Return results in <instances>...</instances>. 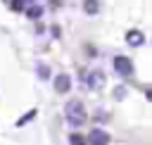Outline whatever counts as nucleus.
Masks as SVG:
<instances>
[{
    "mask_svg": "<svg viewBox=\"0 0 152 145\" xmlns=\"http://www.w3.org/2000/svg\"><path fill=\"white\" fill-rule=\"evenodd\" d=\"M112 67H114V71H119L121 76H131V74H133V64H131V59L124 57V55L114 57V59H112Z\"/></svg>",
    "mask_w": 152,
    "mask_h": 145,
    "instance_id": "f03ea898",
    "label": "nucleus"
},
{
    "mask_svg": "<svg viewBox=\"0 0 152 145\" xmlns=\"http://www.w3.org/2000/svg\"><path fill=\"white\" fill-rule=\"evenodd\" d=\"M36 71H38V76H40L43 81H45V78H50V69H48L45 64H38V69H36Z\"/></svg>",
    "mask_w": 152,
    "mask_h": 145,
    "instance_id": "1a4fd4ad",
    "label": "nucleus"
},
{
    "mask_svg": "<svg viewBox=\"0 0 152 145\" xmlns=\"http://www.w3.org/2000/svg\"><path fill=\"white\" fill-rule=\"evenodd\" d=\"M64 114H66V121L71 124V126H81L88 116H86V107H83V102H78V100H71V102H66V107H64Z\"/></svg>",
    "mask_w": 152,
    "mask_h": 145,
    "instance_id": "f257e3e1",
    "label": "nucleus"
},
{
    "mask_svg": "<svg viewBox=\"0 0 152 145\" xmlns=\"http://www.w3.org/2000/svg\"><path fill=\"white\" fill-rule=\"evenodd\" d=\"M26 7V0H12V10H24Z\"/></svg>",
    "mask_w": 152,
    "mask_h": 145,
    "instance_id": "9b49d317",
    "label": "nucleus"
},
{
    "mask_svg": "<svg viewBox=\"0 0 152 145\" xmlns=\"http://www.w3.org/2000/svg\"><path fill=\"white\" fill-rule=\"evenodd\" d=\"M33 116H36V109H31V112H28V114H26L24 119H19V121H17V126H24V124H26V121H31Z\"/></svg>",
    "mask_w": 152,
    "mask_h": 145,
    "instance_id": "9d476101",
    "label": "nucleus"
},
{
    "mask_svg": "<svg viewBox=\"0 0 152 145\" xmlns=\"http://www.w3.org/2000/svg\"><path fill=\"white\" fill-rule=\"evenodd\" d=\"M97 10H100V2L97 0H86L83 2V12L86 14H97Z\"/></svg>",
    "mask_w": 152,
    "mask_h": 145,
    "instance_id": "0eeeda50",
    "label": "nucleus"
},
{
    "mask_svg": "<svg viewBox=\"0 0 152 145\" xmlns=\"http://www.w3.org/2000/svg\"><path fill=\"white\" fill-rule=\"evenodd\" d=\"M102 81H104L102 71H90V74H88V88H100Z\"/></svg>",
    "mask_w": 152,
    "mask_h": 145,
    "instance_id": "39448f33",
    "label": "nucleus"
},
{
    "mask_svg": "<svg viewBox=\"0 0 152 145\" xmlns=\"http://www.w3.org/2000/svg\"><path fill=\"white\" fill-rule=\"evenodd\" d=\"M88 140H90V143H102V145H104V143H109L112 138H109V135H107L104 131H100V128H95V131L90 133V138H88Z\"/></svg>",
    "mask_w": 152,
    "mask_h": 145,
    "instance_id": "423d86ee",
    "label": "nucleus"
},
{
    "mask_svg": "<svg viewBox=\"0 0 152 145\" xmlns=\"http://www.w3.org/2000/svg\"><path fill=\"white\" fill-rule=\"evenodd\" d=\"M126 43H128V45H142V43H145V36H142L140 31H128V33H126Z\"/></svg>",
    "mask_w": 152,
    "mask_h": 145,
    "instance_id": "20e7f679",
    "label": "nucleus"
},
{
    "mask_svg": "<svg viewBox=\"0 0 152 145\" xmlns=\"http://www.w3.org/2000/svg\"><path fill=\"white\" fill-rule=\"evenodd\" d=\"M69 88H71V78H69L66 74H59V76L55 78V90H57V93H66Z\"/></svg>",
    "mask_w": 152,
    "mask_h": 145,
    "instance_id": "7ed1b4c3",
    "label": "nucleus"
},
{
    "mask_svg": "<svg viewBox=\"0 0 152 145\" xmlns=\"http://www.w3.org/2000/svg\"><path fill=\"white\" fill-rule=\"evenodd\" d=\"M31 19H40V14H43V7H38V5H33V7H28V12H26Z\"/></svg>",
    "mask_w": 152,
    "mask_h": 145,
    "instance_id": "6e6552de",
    "label": "nucleus"
},
{
    "mask_svg": "<svg viewBox=\"0 0 152 145\" xmlns=\"http://www.w3.org/2000/svg\"><path fill=\"white\" fill-rule=\"evenodd\" d=\"M114 95H116V100H124V95H126V88H124V86H119V88L114 90Z\"/></svg>",
    "mask_w": 152,
    "mask_h": 145,
    "instance_id": "f8f14e48",
    "label": "nucleus"
},
{
    "mask_svg": "<svg viewBox=\"0 0 152 145\" xmlns=\"http://www.w3.org/2000/svg\"><path fill=\"white\" fill-rule=\"evenodd\" d=\"M69 143H83V138L78 133H74V135H69Z\"/></svg>",
    "mask_w": 152,
    "mask_h": 145,
    "instance_id": "ddd939ff",
    "label": "nucleus"
}]
</instances>
